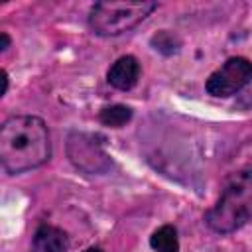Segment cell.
Instances as JSON below:
<instances>
[{
    "label": "cell",
    "mask_w": 252,
    "mask_h": 252,
    "mask_svg": "<svg viewBox=\"0 0 252 252\" xmlns=\"http://www.w3.org/2000/svg\"><path fill=\"white\" fill-rule=\"evenodd\" d=\"M69 158L71 161L89 171V173H102L110 167V161H108V156L102 152L100 144L93 138V136H87V134H73L69 138Z\"/></svg>",
    "instance_id": "5"
},
{
    "label": "cell",
    "mask_w": 252,
    "mask_h": 252,
    "mask_svg": "<svg viewBox=\"0 0 252 252\" xmlns=\"http://www.w3.org/2000/svg\"><path fill=\"white\" fill-rule=\"evenodd\" d=\"M0 37H2V43H0V51H6V49L10 47V35H8L6 32H2V33H0Z\"/></svg>",
    "instance_id": "11"
},
{
    "label": "cell",
    "mask_w": 252,
    "mask_h": 252,
    "mask_svg": "<svg viewBox=\"0 0 252 252\" xmlns=\"http://www.w3.org/2000/svg\"><path fill=\"white\" fill-rule=\"evenodd\" d=\"M150 246L156 252H179V238L177 230L171 224H163L150 236Z\"/></svg>",
    "instance_id": "8"
},
{
    "label": "cell",
    "mask_w": 252,
    "mask_h": 252,
    "mask_svg": "<svg viewBox=\"0 0 252 252\" xmlns=\"http://www.w3.org/2000/svg\"><path fill=\"white\" fill-rule=\"evenodd\" d=\"M156 2L124 0V2H96L89 12V28L102 37L120 35L142 24L154 10Z\"/></svg>",
    "instance_id": "3"
},
{
    "label": "cell",
    "mask_w": 252,
    "mask_h": 252,
    "mask_svg": "<svg viewBox=\"0 0 252 252\" xmlns=\"http://www.w3.org/2000/svg\"><path fill=\"white\" fill-rule=\"evenodd\" d=\"M8 85H10V81H8V73L2 71V96L8 93Z\"/></svg>",
    "instance_id": "12"
},
{
    "label": "cell",
    "mask_w": 252,
    "mask_h": 252,
    "mask_svg": "<svg viewBox=\"0 0 252 252\" xmlns=\"http://www.w3.org/2000/svg\"><path fill=\"white\" fill-rule=\"evenodd\" d=\"M138 79H140V63L134 55H124L116 59L106 73V81L118 91L134 89Z\"/></svg>",
    "instance_id": "6"
},
{
    "label": "cell",
    "mask_w": 252,
    "mask_h": 252,
    "mask_svg": "<svg viewBox=\"0 0 252 252\" xmlns=\"http://www.w3.org/2000/svg\"><path fill=\"white\" fill-rule=\"evenodd\" d=\"M51 156L47 124L39 116L8 118L0 128V161L8 173H24L43 165Z\"/></svg>",
    "instance_id": "1"
},
{
    "label": "cell",
    "mask_w": 252,
    "mask_h": 252,
    "mask_svg": "<svg viewBox=\"0 0 252 252\" xmlns=\"http://www.w3.org/2000/svg\"><path fill=\"white\" fill-rule=\"evenodd\" d=\"M252 81V63L246 57L226 59L205 83V89L213 96H230L244 89Z\"/></svg>",
    "instance_id": "4"
},
{
    "label": "cell",
    "mask_w": 252,
    "mask_h": 252,
    "mask_svg": "<svg viewBox=\"0 0 252 252\" xmlns=\"http://www.w3.org/2000/svg\"><path fill=\"white\" fill-rule=\"evenodd\" d=\"M173 35L171 33H167V32H161V33H158L154 39H152V43L156 45V49H159V51H165V45L167 47H171V51H177V47H173Z\"/></svg>",
    "instance_id": "10"
},
{
    "label": "cell",
    "mask_w": 252,
    "mask_h": 252,
    "mask_svg": "<svg viewBox=\"0 0 252 252\" xmlns=\"http://www.w3.org/2000/svg\"><path fill=\"white\" fill-rule=\"evenodd\" d=\"M132 118V110L124 104H112V106H104L98 114V120L104 124V126H110V128H120L124 126L128 120Z\"/></svg>",
    "instance_id": "9"
},
{
    "label": "cell",
    "mask_w": 252,
    "mask_h": 252,
    "mask_svg": "<svg viewBox=\"0 0 252 252\" xmlns=\"http://www.w3.org/2000/svg\"><path fill=\"white\" fill-rule=\"evenodd\" d=\"M83 252H102L98 246H91V248H87V250H83Z\"/></svg>",
    "instance_id": "13"
},
{
    "label": "cell",
    "mask_w": 252,
    "mask_h": 252,
    "mask_svg": "<svg viewBox=\"0 0 252 252\" xmlns=\"http://www.w3.org/2000/svg\"><path fill=\"white\" fill-rule=\"evenodd\" d=\"M252 220V169H240L226 177L220 197L207 211L211 230L228 234Z\"/></svg>",
    "instance_id": "2"
},
{
    "label": "cell",
    "mask_w": 252,
    "mask_h": 252,
    "mask_svg": "<svg viewBox=\"0 0 252 252\" xmlns=\"http://www.w3.org/2000/svg\"><path fill=\"white\" fill-rule=\"evenodd\" d=\"M33 252H65L69 248L67 234L53 226V224H41L33 234Z\"/></svg>",
    "instance_id": "7"
}]
</instances>
